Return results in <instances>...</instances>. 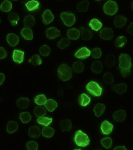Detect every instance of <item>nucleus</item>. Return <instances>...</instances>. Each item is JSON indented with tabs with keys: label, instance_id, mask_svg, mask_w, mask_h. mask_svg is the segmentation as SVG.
Here are the masks:
<instances>
[{
	"label": "nucleus",
	"instance_id": "obj_1",
	"mask_svg": "<svg viewBox=\"0 0 133 150\" xmlns=\"http://www.w3.org/2000/svg\"><path fill=\"white\" fill-rule=\"evenodd\" d=\"M131 59L129 55L121 54L119 57V67L121 69V76L124 78L128 77L131 73Z\"/></svg>",
	"mask_w": 133,
	"mask_h": 150
},
{
	"label": "nucleus",
	"instance_id": "obj_2",
	"mask_svg": "<svg viewBox=\"0 0 133 150\" xmlns=\"http://www.w3.org/2000/svg\"><path fill=\"white\" fill-rule=\"evenodd\" d=\"M58 76L61 80L66 81L72 77V70L68 64H61L58 70Z\"/></svg>",
	"mask_w": 133,
	"mask_h": 150
},
{
	"label": "nucleus",
	"instance_id": "obj_3",
	"mask_svg": "<svg viewBox=\"0 0 133 150\" xmlns=\"http://www.w3.org/2000/svg\"><path fill=\"white\" fill-rule=\"evenodd\" d=\"M74 140L76 144L81 147H85L89 144L90 139L88 136L80 130L76 132Z\"/></svg>",
	"mask_w": 133,
	"mask_h": 150
},
{
	"label": "nucleus",
	"instance_id": "obj_4",
	"mask_svg": "<svg viewBox=\"0 0 133 150\" xmlns=\"http://www.w3.org/2000/svg\"><path fill=\"white\" fill-rule=\"evenodd\" d=\"M86 88L87 91L93 96L100 97L102 94V88L95 82H89L86 85Z\"/></svg>",
	"mask_w": 133,
	"mask_h": 150
},
{
	"label": "nucleus",
	"instance_id": "obj_5",
	"mask_svg": "<svg viewBox=\"0 0 133 150\" xmlns=\"http://www.w3.org/2000/svg\"><path fill=\"white\" fill-rule=\"evenodd\" d=\"M103 9L105 13L110 16H113L115 15L118 11L117 4L115 1H107L104 5Z\"/></svg>",
	"mask_w": 133,
	"mask_h": 150
},
{
	"label": "nucleus",
	"instance_id": "obj_6",
	"mask_svg": "<svg viewBox=\"0 0 133 150\" xmlns=\"http://www.w3.org/2000/svg\"><path fill=\"white\" fill-rule=\"evenodd\" d=\"M61 18L64 24L67 26H72L75 23V16L72 13L68 12H63L61 14Z\"/></svg>",
	"mask_w": 133,
	"mask_h": 150
},
{
	"label": "nucleus",
	"instance_id": "obj_7",
	"mask_svg": "<svg viewBox=\"0 0 133 150\" xmlns=\"http://www.w3.org/2000/svg\"><path fill=\"white\" fill-rule=\"evenodd\" d=\"M100 36L102 39L110 40L113 38L114 33L111 28H103L100 33Z\"/></svg>",
	"mask_w": 133,
	"mask_h": 150
},
{
	"label": "nucleus",
	"instance_id": "obj_8",
	"mask_svg": "<svg viewBox=\"0 0 133 150\" xmlns=\"http://www.w3.org/2000/svg\"><path fill=\"white\" fill-rule=\"evenodd\" d=\"M91 54L90 50L86 47H83L76 52L75 56L77 58L83 59L89 57Z\"/></svg>",
	"mask_w": 133,
	"mask_h": 150
},
{
	"label": "nucleus",
	"instance_id": "obj_9",
	"mask_svg": "<svg viewBox=\"0 0 133 150\" xmlns=\"http://www.w3.org/2000/svg\"><path fill=\"white\" fill-rule=\"evenodd\" d=\"M127 116L126 111L122 110H119L113 114V119L116 122H122L125 120Z\"/></svg>",
	"mask_w": 133,
	"mask_h": 150
},
{
	"label": "nucleus",
	"instance_id": "obj_10",
	"mask_svg": "<svg viewBox=\"0 0 133 150\" xmlns=\"http://www.w3.org/2000/svg\"><path fill=\"white\" fill-rule=\"evenodd\" d=\"M100 129L102 134H109L113 131V125L107 120H105L101 123Z\"/></svg>",
	"mask_w": 133,
	"mask_h": 150
},
{
	"label": "nucleus",
	"instance_id": "obj_11",
	"mask_svg": "<svg viewBox=\"0 0 133 150\" xmlns=\"http://www.w3.org/2000/svg\"><path fill=\"white\" fill-rule=\"evenodd\" d=\"M46 36L49 39H54L60 35V31L55 27L49 28L46 30Z\"/></svg>",
	"mask_w": 133,
	"mask_h": 150
},
{
	"label": "nucleus",
	"instance_id": "obj_12",
	"mask_svg": "<svg viewBox=\"0 0 133 150\" xmlns=\"http://www.w3.org/2000/svg\"><path fill=\"white\" fill-rule=\"evenodd\" d=\"M127 22V18L125 16L118 15L114 19V23L116 28H121L126 24Z\"/></svg>",
	"mask_w": 133,
	"mask_h": 150
},
{
	"label": "nucleus",
	"instance_id": "obj_13",
	"mask_svg": "<svg viewBox=\"0 0 133 150\" xmlns=\"http://www.w3.org/2000/svg\"><path fill=\"white\" fill-rule=\"evenodd\" d=\"M6 40L8 43L12 47L15 46L19 43V37L15 34H8L7 36Z\"/></svg>",
	"mask_w": 133,
	"mask_h": 150
},
{
	"label": "nucleus",
	"instance_id": "obj_14",
	"mask_svg": "<svg viewBox=\"0 0 133 150\" xmlns=\"http://www.w3.org/2000/svg\"><path fill=\"white\" fill-rule=\"evenodd\" d=\"M42 17L44 23L46 25L51 23L54 18V16L49 9H47L44 12L43 14Z\"/></svg>",
	"mask_w": 133,
	"mask_h": 150
},
{
	"label": "nucleus",
	"instance_id": "obj_15",
	"mask_svg": "<svg viewBox=\"0 0 133 150\" xmlns=\"http://www.w3.org/2000/svg\"><path fill=\"white\" fill-rule=\"evenodd\" d=\"M24 52L21 50H15L13 54V61L18 63H23L24 59Z\"/></svg>",
	"mask_w": 133,
	"mask_h": 150
},
{
	"label": "nucleus",
	"instance_id": "obj_16",
	"mask_svg": "<svg viewBox=\"0 0 133 150\" xmlns=\"http://www.w3.org/2000/svg\"><path fill=\"white\" fill-rule=\"evenodd\" d=\"M72 127V122L69 119H63L60 122V127L63 132L69 131Z\"/></svg>",
	"mask_w": 133,
	"mask_h": 150
},
{
	"label": "nucleus",
	"instance_id": "obj_17",
	"mask_svg": "<svg viewBox=\"0 0 133 150\" xmlns=\"http://www.w3.org/2000/svg\"><path fill=\"white\" fill-rule=\"evenodd\" d=\"M41 134L40 129L38 126H31L29 129L28 134L31 138H38L40 137Z\"/></svg>",
	"mask_w": 133,
	"mask_h": 150
},
{
	"label": "nucleus",
	"instance_id": "obj_18",
	"mask_svg": "<svg viewBox=\"0 0 133 150\" xmlns=\"http://www.w3.org/2000/svg\"><path fill=\"white\" fill-rule=\"evenodd\" d=\"M17 106L19 108L25 109L28 107L30 104V99L27 98L20 97L17 101Z\"/></svg>",
	"mask_w": 133,
	"mask_h": 150
},
{
	"label": "nucleus",
	"instance_id": "obj_19",
	"mask_svg": "<svg viewBox=\"0 0 133 150\" xmlns=\"http://www.w3.org/2000/svg\"><path fill=\"white\" fill-rule=\"evenodd\" d=\"M67 35L69 38L71 40L78 39L80 37V32L78 29L73 28L68 30Z\"/></svg>",
	"mask_w": 133,
	"mask_h": 150
},
{
	"label": "nucleus",
	"instance_id": "obj_20",
	"mask_svg": "<svg viewBox=\"0 0 133 150\" xmlns=\"http://www.w3.org/2000/svg\"><path fill=\"white\" fill-rule=\"evenodd\" d=\"M22 36L25 40H32L33 39V33L32 30L29 28H23L21 31Z\"/></svg>",
	"mask_w": 133,
	"mask_h": 150
},
{
	"label": "nucleus",
	"instance_id": "obj_21",
	"mask_svg": "<svg viewBox=\"0 0 133 150\" xmlns=\"http://www.w3.org/2000/svg\"><path fill=\"white\" fill-rule=\"evenodd\" d=\"M18 123L15 121H10L8 122L7 126V131L9 133H14L18 130Z\"/></svg>",
	"mask_w": 133,
	"mask_h": 150
},
{
	"label": "nucleus",
	"instance_id": "obj_22",
	"mask_svg": "<svg viewBox=\"0 0 133 150\" xmlns=\"http://www.w3.org/2000/svg\"><path fill=\"white\" fill-rule=\"evenodd\" d=\"M113 88L117 93L121 95L127 91V86L125 83H120L114 85Z\"/></svg>",
	"mask_w": 133,
	"mask_h": 150
},
{
	"label": "nucleus",
	"instance_id": "obj_23",
	"mask_svg": "<svg viewBox=\"0 0 133 150\" xmlns=\"http://www.w3.org/2000/svg\"><path fill=\"white\" fill-rule=\"evenodd\" d=\"M44 105L46 108L51 112L54 111L58 106V104L56 102L51 99L46 100Z\"/></svg>",
	"mask_w": 133,
	"mask_h": 150
},
{
	"label": "nucleus",
	"instance_id": "obj_24",
	"mask_svg": "<svg viewBox=\"0 0 133 150\" xmlns=\"http://www.w3.org/2000/svg\"><path fill=\"white\" fill-rule=\"evenodd\" d=\"M105 108L106 107L103 104L99 103L96 104L93 109L95 116L97 117H100L105 111Z\"/></svg>",
	"mask_w": 133,
	"mask_h": 150
},
{
	"label": "nucleus",
	"instance_id": "obj_25",
	"mask_svg": "<svg viewBox=\"0 0 133 150\" xmlns=\"http://www.w3.org/2000/svg\"><path fill=\"white\" fill-rule=\"evenodd\" d=\"M89 26L92 30L97 31L102 27V24L97 19L93 18L90 22Z\"/></svg>",
	"mask_w": 133,
	"mask_h": 150
},
{
	"label": "nucleus",
	"instance_id": "obj_26",
	"mask_svg": "<svg viewBox=\"0 0 133 150\" xmlns=\"http://www.w3.org/2000/svg\"><path fill=\"white\" fill-rule=\"evenodd\" d=\"M89 7V3L88 1H83L78 4L77 9L80 12H85L88 11Z\"/></svg>",
	"mask_w": 133,
	"mask_h": 150
},
{
	"label": "nucleus",
	"instance_id": "obj_27",
	"mask_svg": "<svg viewBox=\"0 0 133 150\" xmlns=\"http://www.w3.org/2000/svg\"><path fill=\"white\" fill-rule=\"evenodd\" d=\"M35 20L34 17L32 15H28L25 16L24 20V25L27 28H31L35 24Z\"/></svg>",
	"mask_w": 133,
	"mask_h": 150
},
{
	"label": "nucleus",
	"instance_id": "obj_28",
	"mask_svg": "<svg viewBox=\"0 0 133 150\" xmlns=\"http://www.w3.org/2000/svg\"><path fill=\"white\" fill-rule=\"evenodd\" d=\"M91 70L96 74L100 73L103 70V64L100 61H96L92 64Z\"/></svg>",
	"mask_w": 133,
	"mask_h": 150
},
{
	"label": "nucleus",
	"instance_id": "obj_29",
	"mask_svg": "<svg viewBox=\"0 0 133 150\" xmlns=\"http://www.w3.org/2000/svg\"><path fill=\"white\" fill-rule=\"evenodd\" d=\"M55 133L54 129L50 127H45L42 129L43 137L47 138H51L53 137Z\"/></svg>",
	"mask_w": 133,
	"mask_h": 150
},
{
	"label": "nucleus",
	"instance_id": "obj_30",
	"mask_svg": "<svg viewBox=\"0 0 133 150\" xmlns=\"http://www.w3.org/2000/svg\"><path fill=\"white\" fill-rule=\"evenodd\" d=\"M8 19L11 24L13 25H17L18 21H19V17L17 13L12 12L10 13L8 15Z\"/></svg>",
	"mask_w": 133,
	"mask_h": 150
},
{
	"label": "nucleus",
	"instance_id": "obj_31",
	"mask_svg": "<svg viewBox=\"0 0 133 150\" xmlns=\"http://www.w3.org/2000/svg\"><path fill=\"white\" fill-rule=\"evenodd\" d=\"M91 102V98L85 93H83L80 95V105L81 106L85 107L88 105Z\"/></svg>",
	"mask_w": 133,
	"mask_h": 150
},
{
	"label": "nucleus",
	"instance_id": "obj_32",
	"mask_svg": "<svg viewBox=\"0 0 133 150\" xmlns=\"http://www.w3.org/2000/svg\"><path fill=\"white\" fill-rule=\"evenodd\" d=\"M12 8V3L10 1H3L1 6V10L4 12H9Z\"/></svg>",
	"mask_w": 133,
	"mask_h": 150
},
{
	"label": "nucleus",
	"instance_id": "obj_33",
	"mask_svg": "<svg viewBox=\"0 0 133 150\" xmlns=\"http://www.w3.org/2000/svg\"><path fill=\"white\" fill-rule=\"evenodd\" d=\"M114 75L110 72H106L104 74L103 80L104 83L106 84H112L114 81Z\"/></svg>",
	"mask_w": 133,
	"mask_h": 150
},
{
	"label": "nucleus",
	"instance_id": "obj_34",
	"mask_svg": "<svg viewBox=\"0 0 133 150\" xmlns=\"http://www.w3.org/2000/svg\"><path fill=\"white\" fill-rule=\"evenodd\" d=\"M73 68L75 72L80 73L83 71L84 66L82 62L80 61H77L73 63Z\"/></svg>",
	"mask_w": 133,
	"mask_h": 150
},
{
	"label": "nucleus",
	"instance_id": "obj_35",
	"mask_svg": "<svg viewBox=\"0 0 133 150\" xmlns=\"http://www.w3.org/2000/svg\"><path fill=\"white\" fill-rule=\"evenodd\" d=\"M39 4L38 1H29L25 4L28 10L30 11H34L39 8Z\"/></svg>",
	"mask_w": 133,
	"mask_h": 150
},
{
	"label": "nucleus",
	"instance_id": "obj_36",
	"mask_svg": "<svg viewBox=\"0 0 133 150\" xmlns=\"http://www.w3.org/2000/svg\"><path fill=\"white\" fill-rule=\"evenodd\" d=\"M52 120L53 119L52 118L42 117L38 118L37 121L41 125L47 127L52 123Z\"/></svg>",
	"mask_w": 133,
	"mask_h": 150
},
{
	"label": "nucleus",
	"instance_id": "obj_37",
	"mask_svg": "<svg viewBox=\"0 0 133 150\" xmlns=\"http://www.w3.org/2000/svg\"><path fill=\"white\" fill-rule=\"evenodd\" d=\"M46 111L42 106H38L34 108V113L37 117H41L45 115Z\"/></svg>",
	"mask_w": 133,
	"mask_h": 150
},
{
	"label": "nucleus",
	"instance_id": "obj_38",
	"mask_svg": "<svg viewBox=\"0 0 133 150\" xmlns=\"http://www.w3.org/2000/svg\"><path fill=\"white\" fill-rule=\"evenodd\" d=\"M115 56L112 54H109L106 57V63L108 67H111L115 64Z\"/></svg>",
	"mask_w": 133,
	"mask_h": 150
},
{
	"label": "nucleus",
	"instance_id": "obj_39",
	"mask_svg": "<svg viewBox=\"0 0 133 150\" xmlns=\"http://www.w3.org/2000/svg\"><path fill=\"white\" fill-rule=\"evenodd\" d=\"M93 36V33L89 29H84L82 32L81 38L84 40H89L92 38Z\"/></svg>",
	"mask_w": 133,
	"mask_h": 150
},
{
	"label": "nucleus",
	"instance_id": "obj_40",
	"mask_svg": "<svg viewBox=\"0 0 133 150\" xmlns=\"http://www.w3.org/2000/svg\"><path fill=\"white\" fill-rule=\"evenodd\" d=\"M19 118L22 122L27 123L31 120L32 117L30 112H26L21 113L20 115Z\"/></svg>",
	"mask_w": 133,
	"mask_h": 150
},
{
	"label": "nucleus",
	"instance_id": "obj_41",
	"mask_svg": "<svg viewBox=\"0 0 133 150\" xmlns=\"http://www.w3.org/2000/svg\"><path fill=\"white\" fill-rule=\"evenodd\" d=\"M51 49L49 47L46 45L42 46L39 49V53L42 56L46 57L51 53Z\"/></svg>",
	"mask_w": 133,
	"mask_h": 150
},
{
	"label": "nucleus",
	"instance_id": "obj_42",
	"mask_svg": "<svg viewBox=\"0 0 133 150\" xmlns=\"http://www.w3.org/2000/svg\"><path fill=\"white\" fill-rule=\"evenodd\" d=\"M127 38L125 36H121L118 38L115 41V44L117 47H122L127 42Z\"/></svg>",
	"mask_w": 133,
	"mask_h": 150
},
{
	"label": "nucleus",
	"instance_id": "obj_43",
	"mask_svg": "<svg viewBox=\"0 0 133 150\" xmlns=\"http://www.w3.org/2000/svg\"><path fill=\"white\" fill-rule=\"evenodd\" d=\"M46 98L45 95L41 94L38 95L35 98L34 101L35 103L38 105H41L44 104L46 101Z\"/></svg>",
	"mask_w": 133,
	"mask_h": 150
},
{
	"label": "nucleus",
	"instance_id": "obj_44",
	"mask_svg": "<svg viewBox=\"0 0 133 150\" xmlns=\"http://www.w3.org/2000/svg\"><path fill=\"white\" fill-rule=\"evenodd\" d=\"M70 43V42L68 39L63 38L58 43V46L60 49H63L67 47Z\"/></svg>",
	"mask_w": 133,
	"mask_h": 150
},
{
	"label": "nucleus",
	"instance_id": "obj_45",
	"mask_svg": "<svg viewBox=\"0 0 133 150\" xmlns=\"http://www.w3.org/2000/svg\"><path fill=\"white\" fill-rule=\"evenodd\" d=\"M113 140L110 137H107L101 139V143L102 146L106 149H108L111 146Z\"/></svg>",
	"mask_w": 133,
	"mask_h": 150
},
{
	"label": "nucleus",
	"instance_id": "obj_46",
	"mask_svg": "<svg viewBox=\"0 0 133 150\" xmlns=\"http://www.w3.org/2000/svg\"><path fill=\"white\" fill-rule=\"evenodd\" d=\"M31 63L34 66H38L42 64V60L40 56L38 54H34L31 57Z\"/></svg>",
	"mask_w": 133,
	"mask_h": 150
},
{
	"label": "nucleus",
	"instance_id": "obj_47",
	"mask_svg": "<svg viewBox=\"0 0 133 150\" xmlns=\"http://www.w3.org/2000/svg\"><path fill=\"white\" fill-rule=\"evenodd\" d=\"M27 150H38V145L37 142L31 141L27 144Z\"/></svg>",
	"mask_w": 133,
	"mask_h": 150
},
{
	"label": "nucleus",
	"instance_id": "obj_48",
	"mask_svg": "<svg viewBox=\"0 0 133 150\" xmlns=\"http://www.w3.org/2000/svg\"><path fill=\"white\" fill-rule=\"evenodd\" d=\"M92 57L94 58H100L102 55L101 49L99 48H96L93 49L91 52Z\"/></svg>",
	"mask_w": 133,
	"mask_h": 150
},
{
	"label": "nucleus",
	"instance_id": "obj_49",
	"mask_svg": "<svg viewBox=\"0 0 133 150\" xmlns=\"http://www.w3.org/2000/svg\"><path fill=\"white\" fill-rule=\"evenodd\" d=\"M7 55L6 52L3 47L0 48V59H2L5 58Z\"/></svg>",
	"mask_w": 133,
	"mask_h": 150
},
{
	"label": "nucleus",
	"instance_id": "obj_50",
	"mask_svg": "<svg viewBox=\"0 0 133 150\" xmlns=\"http://www.w3.org/2000/svg\"><path fill=\"white\" fill-rule=\"evenodd\" d=\"M127 31L128 33L130 35H133V22L131 23L128 26L127 28Z\"/></svg>",
	"mask_w": 133,
	"mask_h": 150
},
{
	"label": "nucleus",
	"instance_id": "obj_51",
	"mask_svg": "<svg viewBox=\"0 0 133 150\" xmlns=\"http://www.w3.org/2000/svg\"><path fill=\"white\" fill-rule=\"evenodd\" d=\"M114 150H127L125 146H118L114 148Z\"/></svg>",
	"mask_w": 133,
	"mask_h": 150
},
{
	"label": "nucleus",
	"instance_id": "obj_52",
	"mask_svg": "<svg viewBox=\"0 0 133 150\" xmlns=\"http://www.w3.org/2000/svg\"><path fill=\"white\" fill-rule=\"evenodd\" d=\"M0 77H1V85L5 79V76L4 74L3 73H1L0 74Z\"/></svg>",
	"mask_w": 133,
	"mask_h": 150
},
{
	"label": "nucleus",
	"instance_id": "obj_53",
	"mask_svg": "<svg viewBox=\"0 0 133 150\" xmlns=\"http://www.w3.org/2000/svg\"><path fill=\"white\" fill-rule=\"evenodd\" d=\"M132 9L133 10V1L132 3Z\"/></svg>",
	"mask_w": 133,
	"mask_h": 150
},
{
	"label": "nucleus",
	"instance_id": "obj_54",
	"mask_svg": "<svg viewBox=\"0 0 133 150\" xmlns=\"http://www.w3.org/2000/svg\"><path fill=\"white\" fill-rule=\"evenodd\" d=\"M74 150H81L80 149H75Z\"/></svg>",
	"mask_w": 133,
	"mask_h": 150
}]
</instances>
